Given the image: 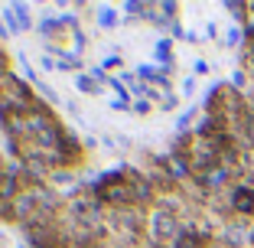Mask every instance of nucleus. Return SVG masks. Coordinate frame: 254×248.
<instances>
[{
	"label": "nucleus",
	"instance_id": "1",
	"mask_svg": "<svg viewBox=\"0 0 254 248\" xmlns=\"http://www.w3.org/2000/svg\"><path fill=\"white\" fill-rule=\"evenodd\" d=\"M39 105V95H33V85L16 72L0 79V114H30Z\"/></svg>",
	"mask_w": 254,
	"mask_h": 248
},
{
	"label": "nucleus",
	"instance_id": "2",
	"mask_svg": "<svg viewBox=\"0 0 254 248\" xmlns=\"http://www.w3.org/2000/svg\"><path fill=\"white\" fill-rule=\"evenodd\" d=\"M180 232H183V219L180 216H173V212L163 209V206L150 209V226H147V239L150 242H157V245H166V248H170Z\"/></svg>",
	"mask_w": 254,
	"mask_h": 248
},
{
	"label": "nucleus",
	"instance_id": "8",
	"mask_svg": "<svg viewBox=\"0 0 254 248\" xmlns=\"http://www.w3.org/2000/svg\"><path fill=\"white\" fill-rule=\"evenodd\" d=\"M157 108H160V111H176V108H180V95H173V91H170Z\"/></svg>",
	"mask_w": 254,
	"mask_h": 248
},
{
	"label": "nucleus",
	"instance_id": "9",
	"mask_svg": "<svg viewBox=\"0 0 254 248\" xmlns=\"http://www.w3.org/2000/svg\"><path fill=\"white\" fill-rule=\"evenodd\" d=\"M130 111H134V114H150V111H153V101H147V98H137L134 105H130Z\"/></svg>",
	"mask_w": 254,
	"mask_h": 248
},
{
	"label": "nucleus",
	"instance_id": "13",
	"mask_svg": "<svg viewBox=\"0 0 254 248\" xmlns=\"http://www.w3.org/2000/svg\"><path fill=\"white\" fill-rule=\"evenodd\" d=\"M183 95H195V79H186V82H183Z\"/></svg>",
	"mask_w": 254,
	"mask_h": 248
},
{
	"label": "nucleus",
	"instance_id": "15",
	"mask_svg": "<svg viewBox=\"0 0 254 248\" xmlns=\"http://www.w3.org/2000/svg\"><path fill=\"white\" fill-rule=\"evenodd\" d=\"M205 36H212V39H218V26H215V23H205Z\"/></svg>",
	"mask_w": 254,
	"mask_h": 248
},
{
	"label": "nucleus",
	"instance_id": "14",
	"mask_svg": "<svg viewBox=\"0 0 254 248\" xmlns=\"http://www.w3.org/2000/svg\"><path fill=\"white\" fill-rule=\"evenodd\" d=\"M199 33H195V30H186V43H192V46H199Z\"/></svg>",
	"mask_w": 254,
	"mask_h": 248
},
{
	"label": "nucleus",
	"instance_id": "3",
	"mask_svg": "<svg viewBox=\"0 0 254 248\" xmlns=\"http://www.w3.org/2000/svg\"><path fill=\"white\" fill-rule=\"evenodd\" d=\"M228 203H232V216L245 219V222H254V186L248 183H235L228 189Z\"/></svg>",
	"mask_w": 254,
	"mask_h": 248
},
{
	"label": "nucleus",
	"instance_id": "5",
	"mask_svg": "<svg viewBox=\"0 0 254 248\" xmlns=\"http://www.w3.org/2000/svg\"><path fill=\"white\" fill-rule=\"evenodd\" d=\"M153 56H157L160 66H173V39H170V36L157 39V46H153Z\"/></svg>",
	"mask_w": 254,
	"mask_h": 248
},
{
	"label": "nucleus",
	"instance_id": "11",
	"mask_svg": "<svg viewBox=\"0 0 254 248\" xmlns=\"http://www.w3.org/2000/svg\"><path fill=\"white\" fill-rule=\"evenodd\" d=\"M192 72H195V76H209V72H212V66H209L205 59H195V62H192Z\"/></svg>",
	"mask_w": 254,
	"mask_h": 248
},
{
	"label": "nucleus",
	"instance_id": "4",
	"mask_svg": "<svg viewBox=\"0 0 254 248\" xmlns=\"http://www.w3.org/2000/svg\"><path fill=\"white\" fill-rule=\"evenodd\" d=\"M75 88L82 91V95H101V88H105V85L98 82V79H91L88 72H82V76H75Z\"/></svg>",
	"mask_w": 254,
	"mask_h": 248
},
{
	"label": "nucleus",
	"instance_id": "12",
	"mask_svg": "<svg viewBox=\"0 0 254 248\" xmlns=\"http://www.w3.org/2000/svg\"><path fill=\"white\" fill-rule=\"evenodd\" d=\"M101 69H121V56H108V59L101 62Z\"/></svg>",
	"mask_w": 254,
	"mask_h": 248
},
{
	"label": "nucleus",
	"instance_id": "10",
	"mask_svg": "<svg viewBox=\"0 0 254 248\" xmlns=\"http://www.w3.org/2000/svg\"><path fill=\"white\" fill-rule=\"evenodd\" d=\"M248 79H251V76H248V72H245V69H238V72H235V76H232V88H245V85H248Z\"/></svg>",
	"mask_w": 254,
	"mask_h": 248
},
{
	"label": "nucleus",
	"instance_id": "6",
	"mask_svg": "<svg viewBox=\"0 0 254 248\" xmlns=\"http://www.w3.org/2000/svg\"><path fill=\"white\" fill-rule=\"evenodd\" d=\"M98 23H101L105 30H114V26H118V10L105 7V10H101V16H98Z\"/></svg>",
	"mask_w": 254,
	"mask_h": 248
},
{
	"label": "nucleus",
	"instance_id": "7",
	"mask_svg": "<svg viewBox=\"0 0 254 248\" xmlns=\"http://www.w3.org/2000/svg\"><path fill=\"white\" fill-rule=\"evenodd\" d=\"M10 72H13V69H10V53H7V46L0 43V79L10 76Z\"/></svg>",
	"mask_w": 254,
	"mask_h": 248
}]
</instances>
